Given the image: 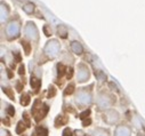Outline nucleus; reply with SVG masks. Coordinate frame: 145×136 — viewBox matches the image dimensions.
Wrapping results in <instances>:
<instances>
[{
    "label": "nucleus",
    "instance_id": "nucleus-11",
    "mask_svg": "<svg viewBox=\"0 0 145 136\" xmlns=\"http://www.w3.org/2000/svg\"><path fill=\"white\" fill-rule=\"evenodd\" d=\"M31 86H32V88H34L35 90H38L39 87L41 86V80L38 79V78H35V77H31Z\"/></svg>",
    "mask_w": 145,
    "mask_h": 136
},
{
    "label": "nucleus",
    "instance_id": "nucleus-16",
    "mask_svg": "<svg viewBox=\"0 0 145 136\" xmlns=\"http://www.w3.org/2000/svg\"><path fill=\"white\" fill-rule=\"evenodd\" d=\"M33 9H34V5L33 4H26L25 6H23V10L25 13H27V14H31L33 12Z\"/></svg>",
    "mask_w": 145,
    "mask_h": 136
},
{
    "label": "nucleus",
    "instance_id": "nucleus-7",
    "mask_svg": "<svg viewBox=\"0 0 145 136\" xmlns=\"http://www.w3.org/2000/svg\"><path fill=\"white\" fill-rule=\"evenodd\" d=\"M130 129L126 126H119L116 130V136H130Z\"/></svg>",
    "mask_w": 145,
    "mask_h": 136
},
{
    "label": "nucleus",
    "instance_id": "nucleus-12",
    "mask_svg": "<svg viewBox=\"0 0 145 136\" xmlns=\"http://www.w3.org/2000/svg\"><path fill=\"white\" fill-rule=\"evenodd\" d=\"M57 32H58V36H59L61 38H66V36H67V30H66V27H65L64 25H59V26L57 27Z\"/></svg>",
    "mask_w": 145,
    "mask_h": 136
},
{
    "label": "nucleus",
    "instance_id": "nucleus-22",
    "mask_svg": "<svg viewBox=\"0 0 145 136\" xmlns=\"http://www.w3.org/2000/svg\"><path fill=\"white\" fill-rule=\"evenodd\" d=\"M89 114H90V110H86V111H84V112L79 116V118H80V119H82V120H85L86 118H88V117H89Z\"/></svg>",
    "mask_w": 145,
    "mask_h": 136
},
{
    "label": "nucleus",
    "instance_id": "nucleus-23",
    "mask_svg": "<svg viewBox=\"0 0 145 136\" xmlns=\"http://www.w3.org/2000/svg\"><path fill=\"white\" fill-rule=\"evenodd\" d=\"M49 20H50V23H52V24H59V20L56 18L54 15H50V16H49Z\"/></svg>",
    "mask_w": 145,
    "mask_h": 136
},
{
    "label": "nucleus",
    "instance_id": "nucleus-36",
    "mask_svg": "<svg viewBox=\"0 0 145 136\" xmlns=\"http://www.w3.org/2000/svg\"><path fill=\"white\" fill-rule=\"evenodd\" d=\"M110 86L112 87V89H116V90H118V88H117V86H116V85H113V82H111V84H110Z\"/></svg>",
    "mask_w": 145,
    "mask_h": 136
},
{
    "label": "nucleus",
    "instance_id": "nucleus-8",
    "mask_svg": "<svg viewBox=\"0 0 145 136\" xmlns=\"http://www.w3.org/2000/svg\"><path fill=\"white\" fill-rule=\"evenodd\" d=\"M71 49H72V52H74L76 54H81L82 50H84L82 45L80 42H78V41H72L71 42Z\"/></svg>",
    "mask_w": 145,
    "mask_h": 136
},
{
    "label": "nucleus",
    "instance_id": "nucleus-6",
    "mask_svg": "<svg viewBox=\"0 0 145 136\" xmlns=\"http://www.w3.org/2000/svg\"><path fill=\"white\" fill-rule=\"evenodd\" d=\"M118 118H119V116H118V113H117L116 111H107L104 119H105L106 122H108V124H113L114 121L118 120Z\"/></svg>",
    "mask_w": 145,
    "mask_h": 136
},
{
    "label": "nucleus",
    "instance_id": "nucleus-33",
    "mask_svg": "<svg viewBox=\"0 0 145 136\" xmlns=\"http://www.w3.org/2000/svg\"><path fill=\"white\" fill-rule=\"evenodd\" d=\"M22 88H23L22 82H17V85H16V89H17V92H21V90H22Z\"/></svg>",
    "mask_w": 145,
    "mask_h": 136
},
{
    "label": "nucleus",
    "instance_id": "nucleus-18",
    "mask_svg": "<svg viewBox=\"0 0 145 136\" xmlns=\"http://www.w3.org/2000/svg\"><path fill=\"white\" fill-rule=\"evenodd\" d=\"M73 90H74V85L71 84V85H69V86L64 89V95H65V96H66V95H70V94L73 93Z\"/></svg>",
    "mask_w": 145,
    "mask_h": 136
},
{
    "label": "nucleus",
    "instance_id": "nucleus-1",
    "mask_svg": "<svg viewBox=\"0 0 145 136\" xmlns=\"http://www.w3.org/2000/svg\"><path fill=\"white\" fill-rule=\"evenodd\" d=\"M45 52L50 56V57H55L58 52H59V45L56 40H53V41H49L46 47H45Z\"/></svg>",
    "mask_w": 145,
    "mask_h": 136
},
{
    "label": "nucleus",
    "instance_id": "nucleus-29",
    "mask_svg": "<svg viewBox=\"0 0 145 136\" xmlns=\"http://www.w3.org/2000/svg\"><path fill=\"white\" fill-rule=\"evenodd\" d=\"M72 76H73V69H72V67H70L69 71H67V79H71Z\"/></svg>",
    "mask_w": 145,
    "mask_h": 136
},
{
    "label": "nucleus",
    "instance_id": "nucleus-2",
    "mask_svg": "<svg viewBox=\"0 0 145 136\" xmlns=\"http://www.w3.org/2000/svg\"><path fill=\"white\" fill-rule=\"evenodd\" d=\"M25 32H26V36L30 39H32V40H35V39L38 38V30H37V27H35L34 23H32V22H29L27 23L26 29H25Z\"/></svg>",
    "mask_w": 145,
    "mask_h": 136
},
{
    "label": "nucleus",
    "instance_id": "nucleus-20",
    "mask_svg": "<svg viewBox=\"0 0 145 136\" xmlns=\"http://www.w3.org/2000/svg\"><path fill=\"white\" fill-rule=\"evenodd\" d=\"M3 90H4V93H5L10 99H14V94H13V92H12L10 88H8V87H3Z\"/></svg>",
    "mask_w": 145,
    "mask_h": 136
},
{
    "label": "nucleus",
    "instance_id": "nucleus-37",
    "mask_svg": "<svg viewBox=\"0 0 145 136\" xmlns=\"http://www.w3.org/2000/svg\"><path fill=\"white\" fill-rule=\"evenodd\" d=\"M3 122H4V124H6L7 126H9V121H8L7 119H4V120H3Z\"/></svg>",
    "mask_w": 145,
    "mask_h": 136
},
{
    "label": "nucleus",
    "instance_id": "nucleus-4",
    "mask_svg": "<svg viewBox=\"0 0 145 136\" xmlns=\"http://www.w3.org/2000/svg\"><path fill=\"white\" fill-rule=\"evenodd\" d=\"M90 101H91L90 95H89V94H87V93H85V92L79 93V94H78V96H77V102H78L79 104L86 105V104H89V103H90Z\"/></svg>",
    "mask_w": 145,
    "mask_h": 136
},
{
    "label": "nucleus",
    "instance_id": "nucleus-25",
    "mask_svg": "<svg viewBox=\"0 0 145 136\" xmlns=\"http://www.w3.org/2000/svg\"><path fill=\"white\" fill-rule=\"evenodd\" d=\"M7 113H8L10 117H13V116L15 114V109H14V107H10V105H9V107L7 108Z\"/></svg>",
    "mask_w": 145,
    "mask_h": 136
},
{
    "label": "nucleus",
    "instance_id": "nucleus-21",
    "mask_svg": "<svg viewBox=\"0 0 145 136\" xmlns=\"http://www.w3.org/2000/svg\"><path fill=\"white\" fill-rule=\"evenodd\" d=\"M55 95H56V88L54 86H50L48 89V97L50 98V97H54Z\"/></svg>",
    "mask_w": 145,
    "mask_h": 136
},
{
    "label": "nucleus",
    "instance_id": "nucleus-27",
    "mask_svg": "<svg viewBox=\"0 0 145 136\" xmlns=\"http://www.w3.org/2000/svg\"><path fill=\"white\" fill-rule=\"evenodd\" d=\"M62 136H72V131H71V129L65 128L64 131H63V135H62Z\"/></svg>",
    "mask_w": 145,
    "mask_h": 136
},
{
    "label": "nucleus",
    "instance_id": "nucleus-30",
    "mask_svg": "<svg viewBox=\"0 0 145 136\" xmlns=\"http://www.w3.org/2000/svg\"><path fill=\"white\" fill-rule=\"evenodd\" d=\"M90 124H91V120H90V119L88 118L87 120H86V119L84 120V122H82V126H84V127H87V126H89Z\"/></svg>",
    "mask_w": 145,
    "mask_h": 136
},
{
    "label": "nucleus",
    "instance_id": "nucleus-5",
    "mask_svg": "<svg viewBox=\"0 0 145 136\" xmlns=\"http://www.w3.org/2000/svg\"><path fill=\"white\" fill-rule=\"evenodd\" d=\"M89 78V73H88V70L84 65H80V70L78 71V79L80 82H84L86 81L87 79Z\"/></svg>",
    "mask_w": 145,
    "mask_h": 136
},
{
    "label": "nucleus",
    "instance_id": "nucleus-15",
    "mask_svg": "<svg viewBox=\"0 0 145 136\" xmlns=\"http://www.w3.org/2000/svg\"><path fill=\"white\" fill-rule=\"evenodd\" d=\"M37 135L38 136H48V130L45 127H38L37 128Z\"/></svg>",
    "mask_w": 145,
    "mask_h": 136
},
{
    "label": "nucleus",
    "instance_id": "nucleus-28",
    "mask_svg": "<svg viewBox=\"0 0 145 136\" xmlns=\"http://www.w3.org/2000/svg\"><path fill=\"white\" fill-rule=\"evenodd\" d=\"M44 32H45V35H46V36H48V37L52 35V31H50V30H48V26H47V25H46V26H44Z\"/></svg>",
    "mask_w": 145,
    "mask_h": 136
},
{
    "label": "nucleus",
    "instance_id": "nucleus-10",
    "mask_svg": "<svg viewBox=\"0 0 145 136\" xmlns=\"http://www.w3.org/2000/svg\"><path fill=\"white\" fill-rule=\"evenodd\" d=\"M98 104L102 108H107L108 105H110V99H108V97L102 96V97L98 98Z\"/></svg>",
    "mask_w": 145,
    "mask_h": 136
},
{
    "label": "nucleus",
    "instance_id": "nucleus-17",
    "mask_svg": "<svg viewBox=\"0 0 145 136\" xmlns=\"http://www.w3.org/2000/svg\"><path fill=\"white\" fill-rule=\"evenodd\" d=\"M21 44H22V46L24 47L25 54H26V55H29V54H30V52H31V45H30V42H26V41L22 40V41H21Z\"/></svg>",
    "mask_w": 145,
    "mask_h": 136
},
{
    "label": "nucleus",
    "instance_id": "nucleus-24",
    "mask_svg": "<svg viewBox=\"0 0 145 136\" xmlns=\"http://www.w3.org/2000/svg\"><path fill=\"white\" fill-rule=\"evenodd\" d=\"M95 75L97 76V78H98L99 80H104V79H105V76H104V73H103L102 71H95Z\"/></svg>",
    "mask_w": 145,
    "mask_h": 136
},
{
    "label": "nucleus",
    "instance_id": "nucleus-38",
    "mask_svg": "<svg viewBox=\"0 0 145 136\" xmlns=\"http://www.w3.org/2000/svg\"><path fill=\"white\" fill-rule=\"evenodd\" d=\"M32 136H35V135H32Z\"/></svg>",
    "mask_w": 145,
    "mask_h": 136
},
{
    "label": "nucleus",
    "instance_id": "nucleus-34",
    "mask_svg": "<svg viewBox=\"0 0 145 136\" xmlns=\"http://www.w3.org/2000/svg\"><path fill=\"white\" fill-rule=\"evenodd\" d=\"M15 56H16V60H17V62H20V61H21V55H20L18 53H16V54H15Z\"/></svg>",
    "mask_w": 145,
    "mask_h": 136
},
{
    "label": "nucleus",
    "instance_id": "nucleus-19",
    "mask_svg": "<svg viewBox=\"0 0 145 136\" xmlns=\"http://www.w3.org/2000/svg\"><path fill=\"white\" fill-rule=\"evenodd\" d=\"M24 130H25L24 122H23V121H20V122L17 124V127H16V133H17V134H22Z\"/></svg>",
    "mask_w": 145,
    "mask_h": 136
},
{
    "label": "nucleus",
    "instance_id": "nucleus-35",
    "mask_svg": "<svg viewBox=\"0 0 145 136\" xmlns=\"http://www.w3.org/2000/svg\"><path fill=\"white\" fill-rule=\"evenodd\" d=\"M95 136H107L105 133H97V134H95Z\"/></svg>",
    "mask_w": 145,
    "mask_h": 136
},
{
    "label": "nucleus",
    "instance_id": "nucleus-26",
    "mask_svg": "<svg viewBox=\"0 0 145 136\" xmlns=\"http://www.w3.org/2000/svg\"><path fill=\"white\" fill-rule=\"evenodd\" d=\"M4 5H1V21L4 22V20H6V17H7V12H5L4 13Z\"/></svg>",
    "mask_w": 145,
    "mask_h": 136
},
{
    "label": "nucleus",
    "instance_id": "nucleus-9",
    "mask_svg": "<svg viewBox=\"0 0 145 136\" xmlns=\"http://www.w3.org/2000/svg\"><path fill=\"white\" fill-rule=\"evenodd\" d=\"M67 117H65V116H58L56 119H55V125L58 127V126H63V125H66V122H67Z\"/></svg>",
    "mask_w": 145,
    "mask_h": 136
},
{
    "label": "nucleus",
    "instance_id": "nucleus-13",
    "mask_svg": "<svg viewBox=\"0 0 145 136\" xmlns=\"http://www.w3.org/2000/svg\"><path fill=\"white\" fill-rule=\"evenodd\" d=\"M30 101H31L30 95H29L27 93H26V94H23V95H22V97H21V104H22V105H24V107H26V105H29Z\"/></svg>",
    "mask_w": 145,
    "mask_h": 136
},
{
    "label": "nucleus",
    "instance_id": "nucleus-14",
    "mask_svg": "<svg viewBox=\"0 0 145 136\" xmlns=\"http://www.w3.org/2000/svg\"><path fill=\"white\" fill-rule=\"evenodd\" d=\"M57 69H58V70H57L58 77H62V76L65 73V71L67 70V69H66V66H65L64 64H62V63H59V64L57 65Z\"/></svg>",
    "mask_w": 145,
    "mask_h": 136
},
{
    "label": "nucleus",
    "instance_id": "nucleus-32",
    "mask_svg": "<svg viewBox=\"0 0 145 136\" xmlns=\"http://www.w3.org/2000/svg\"><path fill=\"white\" fill-rule=\"evenodd\" d=\"M24 72H25L24 65H21V66H20V69H18V73H20V75H24Z\"/></svg>",
    "mask_w": 145,
    "mask_h": 136
},
{
    "label": "nucleus",
    "instance_id": "nucleus-3",
    "mask_svg": "<svg viewBox=\"0 0 145 136\" xmlns=\"http://www.w3.org/2000/svg\"><path fill=\"white\" fill-rule=\"evenodd\" d=\"M7 33L10 37H17L20 33V24L16 22H12L7 26Z\"/></svg>",
    "mask_w": 145,
    "mask_h": 136
},
{
    "label": "nucleus",
    "instance_id": "nucleus-31",
    "mask_svg": "<svg viewBox=\"0 0 145 136\" xmlns=\"http://www.w3.org/2000/svg\"><path fill=\"white\" fill-rule=\"evenodd\" d=\"M23 118H24L25 121H26V126H30V118H29L27 113H24V114H23Z\"/></svg>",
    "mask_w": 145,
    "mask_h": 136
}]
</instances>
